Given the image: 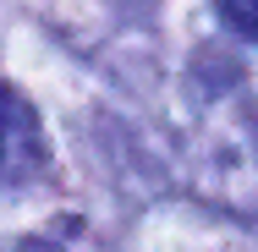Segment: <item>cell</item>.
<instances>
[{"label": "cell", "mask_w": 258, "mask_h": 252, "mask_svg": "<svg viewBox=\"0 0 258 252\" xmlns=\"http://www.w3.org/2000/svg\"><path fill=\"white\" fill-rule=\"evenodd\" d=\"M44 159H50V148H44V132L33 121V104L11 88L6 94V187H22L28 176H39Z\"/></svg>", "instance_id": "obj_1"}, {"label": "cell", "mask_w": 258, "mask_h": 252, "mask_svg": "<svg viewBox=\"0 0 258 252\" xmlns=\"http://www.w3.org/2000/svg\"><path fill=\"white\" fill-rule=\"evenodd\" d=\"M220 17H225L242 39L258 44V0H220Z\"/></svg>", "instance_id": "obj_2"}, {"label": "cell", "mask_w": 258, "mask_h": 252, "mask_svg": "<svg viewBox=\"0 0 258 252\" xmlns=\"http://www.w3.org/2000/svg\"><path fill=\"white\" fill-rule=\"evenodd\" d=\"M11 252H60V247H50V241H22V247H11Z\"/></svg>", "instance_id": "obj_3"}]
</instances>
